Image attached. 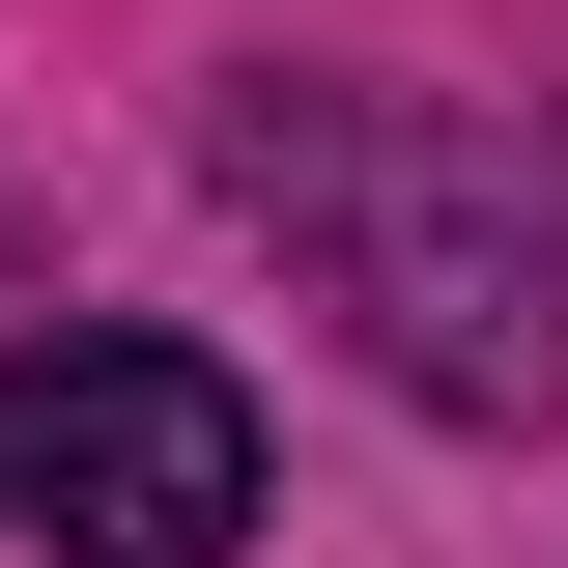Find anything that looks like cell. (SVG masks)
Returning a JSON list of instances; mask_svg holds the SVG:
<instances>
[{
    "instance_id": "2",
    "label": "cell",
    "mask_w": 568,
    "mask_h": 568,
    "mask_svg": "<svg viewBox=\"0 0 568 568\" xmlns=\"http://www.w3.org/2000/svg\"><path fill=\"white\" fill-rule=\"evenodd\" d=\"M0 540H58V568H227L256 540V398L200 342H142V313L0 342Z\"/></svg>"
},
{
    "instance_id": "1",
    "label": "cell",
    "mask_w": 568,
    "mask_h": 568,
    "mask_svg": "<svg viewBox=\"0 0 568 568\" xmlns=\"http://www.w3.org/2000/svg\"><path fill=\"white\" fill-rule=\"evenodd\" d=\"M227 200L369 313V369L455 426H540L568 398V227L484 114H426V85H227Z\"/></svg>"
}]
</instances>
